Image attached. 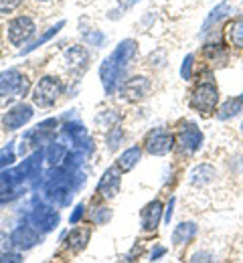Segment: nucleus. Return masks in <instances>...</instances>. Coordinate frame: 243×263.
<instances>
[{
    "label": "nucleus",
    "instance_id": "f257e3e1",
    "mask_svg": "<svg viewBox=\"0 0 243 263\" xmlns=\"http://www.w3.org/2000/svg\"><path fill=\"white\" fill-rule=\"evenodd\" d=\"M136 51H138L136 41L126 39L111 51L107 59H104V63L100 67V79H102L105 96H111L116 89H120L122 77L130 65V61L136 57Z\"/></svg>",
    "mask_w": 243,
    "mask_h": 263
},
{
    "label": "nucleus",
    "instance_id": "f03ea898",
    "mask_svg": "<svg viewBox=\"0 0 243 263\" xmlns=\"http://www.w3.org/2000/svg\"><path fill=\"white\" fill-rule=\"evenodd\" d=\"M217 103H219V89L213 81L199 83L191 96V107L197 109L199 114H205V116L217 109Z\"/></svg>",
    "mask_w": 243,
    "mask_h": 263
},
{
    "label": "nucleus",
    "instance_id": "7ed1b4c3",
    "mask_svg": "<svg viewBox=\"0 0 243 263\" xmlns=\"http://www.w3.org/2000/svg\"><path fill=\"white\" fill-rule=\"evenodd\" d=\"M63 91V83L59 77L47 75L36 83L35 91H33V101L39 107H51Z\"/></svg>",
    "mask_w": 243,
    "mask_h": 263
},
{
    "label": "nucleus",
    "instance_id": "20e7f679",
    "mask_svg": "<svg viewBox=\"0 0 243 263\" xmlns=\"http://www.w3.org/2000/svg\"><path fill=\"white\" fill-rule=\"evenodd\" d=\"M27 89H29V81L21 71L8 69V71L0 73V99L21 98L27 93Z\"/></svg>",
    "mask_w": 243,
    "mask_h": 263
},
{
    "label": "nucleus",
    "instance_id": "39448f33",
    "mask_svg": "<svg viewBox=\"0 0 243 263\" xmlns=\"http://www.w3.org/2000/svg\"><path fill=\"white\" fill-rule=\"evenodd\" d=\"M173 146H174V136L171 132L160 130V128L148 132V136L144 140V148L152 156H164V154H169L173 150Z\"/></svg>",
    "mask_w": 243,
    "mask_h": 263
},
{
    "label": "nucleus",
    "instance_id": "423d86ee",
    "mask_svg": "<svg viewBox=\"0 0 243 263\" xmlns=\"http://www.w3.org/2000/svg\"><path fill=\"white\" fill-rule=\"evenodd\" d=\"M152 91V81L148 77H130L126 81H122L120 85V96L128 101H140V99L148 98V93Z\"/></svg>",
    "mask_w": 243,
    "mask_h": 263
},
{
    "label": "nucleus",
    "instance_id": "0eeeda50",
    "mask_svg": "<svg viewBox=\"0 0 243 263\" xmlns=\"http://www.w3.org/2000/svg\"><path fill=\"white\" fill-rule=\"evenodd\" d=\"M31 225L39 233H49L59 225V213L49 204H36L31 213Z\"/></svg>",
    "mask_w": 243,
    "mask_h": 263
},
{
    "label": "nucleus",
    "instance_id": "6e6552de",
    "mask_svg": "<svg viewBox=\"0 0 243 263\" xmlns=\"http://www.w3.org/2000/svg\"><path fill=\"white\" fill-rule=\"evenodd\" d=\"M35 23L33 18L29 16H18L14 21H10L8 25V41L14 45V47H21L25 45L27 41H31V36L35 34Z\"/></svg>",
    "mask_w": 243,
    "mask_h": 263
},
{
    "label": "nucleus",
    "instance_id": "1a4fd4ad",
    "mask_svg": "<svg viewBox=\"0 0 243 263\" xmlns=\"http://www.w3.org/2000/svg\"><path fill=\"white\" fill-rule=\"evenodd\" d=\"M33 116H35L33 105H29V103H18V105H14L12 109H8V111L4 114L2 124H4L6 130H12V132L21 130L25 124H29V122L33 120Z\"/></svg>",
    "mask_w": 243,
    "mask_h": 263
},
{
    "label": "nucleus",
    "instance_id": "9d476101",
    "mask_svg": "<svg viewBox=\"0 0 243 263\" xmlns=\"http://www.w3.org/2000/svg\"><path fill=\"white\" fill-rule=\"evenodd\" d=\"M178 146H180L182 154H186V156L195 154L203 146V132L195 124H184L178 130Z\"/></svg>",
    "mask_w": 243,
    "mask_h": 263
},
{
    "label": "nucleus",
    "instance_id": "9b49d317",
    "mask_svg": "<svg viewBox=\"0 0 243 263\" xmlns=\"http://www.w3.org/2000/svg\"><path fill=\"white\" fill-rule=\"evenodd\" d=\"M25 178L23 174L18 172V168H12V170H2L0 172V202H6L12 197H16V189L18 184H23Z\"/></svg>",
    "mask_w": 243,
    "mask_h": 263
},
{
    "label": "nucleus",
    "instance_id": "f8f14e48",
    "mask_svg": "<svg viewBox=\"0 0 243 263\" xmlns=\"http://www.w3.org/2000/svg\"><path fill=\"white\" fill-rule=\"evenodd\" d=\"M8 239H10V243L16 249L27 251V249H33L36 243L41 241V235H39V231L33 225H21V227H16V229L10 233Z\"/></svg>",
    "mask_w": 243,
    "mask_h": 263
},
{
    "label": "nucleus",
    "instance_id": "ddd939ff",
    "mask_svg": "<svg viewBox=\"0 0 243 263\" xmlns=\"http://www.w3.org/2000/svg\"><path fill=\"white\" fill-rule=\"evenodd\" d=\"M120 182H122V176L118 172V168H107L102 176V180L98 182V193L104 198H114L120 191Z\"/></svg>",
    "mask_w": 243,
    "mask_h": 263
},
{
    "label": "nucleus",
    "instance_id": "4468645a",
    "mask_svg": "<svg viewBox=\"0 0 243 263\" xmlns=\"http://www.w3.org/2000/svg\"><path fill=\"white\" fill-rule=\"evenodd\" d=\"M233 12V4L229 2V0H223L219 6H215L213 10H211V14L207 16V21H205V25H203V31H201V34L203 36H207L213 29H217L229 14Z\"/></svg>",
    "mask_w": 243,
    "mask_h": 263
},
{
    "label": "nucleus",
    "instance_id": "2eb2a0df",
    "mask_svg": "<svg viewBox=\"0 0 243 263\" xmlns=\"http://www.w3.org/2000/svg\"><path fill=\"white\" fill-rule=\"evenodd\" d=\"M63 59H65V65L69 67L73 73H81V71L87 67V63H89V53H87L85 47L73 45V47H69V49L65 51Z\"/></svg>",
    "mask_w": 243,
    "mask_h": 263
},
{
    "label": "nucleus",
    "instance_id": "dca6fc26",
    "mask_svg": "<svg viewBox=\"0 0 243 263\" xmlns=\"http://www.w3.org/2000/svg\"><path fill=\"white\" fill-rule=\"evenodd\" d=\"M142 229L144 231H154L158 227L160 219H162V202L160 200H152L142 209Z\"/></svg>",
    "mask_w": 243,
    "mask_h": 263
},
{
    "label": "nucleus",
    "instance_id": "f3484780",
    "mask_svg": "<svg viewBox=\"0 0 243 263\" xmlns=\"http://www.w3.org/2000/svg\"><path fill=\"white\" fill-rule=\"evenodd\" d=\"M215 178H217V168H215V166L213 164H199L197 168H193V170H191L189 182H191L193 186L203 189V186L211 184Z\"/></svg>",
    "mask_w": 243,
    "mask_h": 263
},
{
    "label": "nucleus",
    "instance_id": "a211bd4d",
    "mask_svg": "<svg viewBox=\"0 0 243 263\" xmlns=\"http://www.w3.org/2000/svg\"><path fill=\"white\" fill-rule=\"evenodd\" d=\"M55 126H57V120H47V122L39 124L36 128H33L23 140H27V142H31V144H45V142L53 136Z\"/></svg>",
    "mask_w": 243,
    "mask_h": 263
},
{
    "label": "nucleus",
    "instance_id": "6ab92c4d",
    "mask_svg": "<svg viewBox=\"0 0 243 263\" xmlns=\"http://www.w3.org/2000/svg\"><path fill=\"white\" fill-rule=\"evenodd\" d=\"M140 158H142L140 146H132V148H128V150H124V152L120 154V158H118V168H120L122 172H128V170H132L134 166L138 164Z\"/></svg>",
    "mask_w": 243,
    "mask_h": 263
},
{
    "label": "nucleus",
    "instance_id": "aec40b11",
    "mask_svg": "<svg viewBox=\"0 0 243 263\" xmlns=\"http://www.w3.org/2000/svg\"><path fill=\"white\" fill-rule=\"evenodd\" d=\"M43 152H35L33 156H29L23 164L18 166V172L23 174V178L27 180V178H33V176H39V172H41V162H43Z\"/></svg>",
    "mask_w": 243,
    "mask_h": 263
},
{
    "label": "nucleus",
    "instance_id": "412c9836",
    "mask_svg": "<svg viewBox=\"0 0 243 263\" xmlns=\"http://www.w3.org/2000/svg\"><path fill=\"white\" fill-rule=\"evenodd\" d=\"M197 231L199 229H197L195 223H180V225H176V229L173 231V243L174 245H184V243L193 241Z\"/></svg>",
    "mask_w": 243,
    "mask_h": 263
},
{
    "label": "nucleus",
    "instance_id": "4be33fe9",
    "mask_svg": "<svg viewBox=\"0 0 243 263\" xmlns=\"http://www.w3.org/2000/svg\"><path fill=\"white\" fill-rule=\"evenodd\" d=\"M243 109V101L241 98L235 99H227V101H223L221 105H219V109H217V116H219V120H231V118H235V116H239Z\"/></svg>",
    "mask_w": 243,
    "mask_h": 263
},
{
    "label": "nucleus",
    "instance_id": "5701e85b",
    "mask_svg": "<svg viewBox=\"0 0 243 263\" xmlns=\"http://www.w3.org/2000/svg\"><path fill=\"white\" fill-rule=\"evenodd\" d=\"M87 243H89V231L87 229H73L67 237V247L75 253L83 251L87 247Z\"/></svg>",
    "mask_w": 243,
    "mask_h": 263
},
{
    "label": "nucleus",
    "instance_id": "b1692460",
    "mask_svg": "<svg viewBox=\"0 0 243 263\" xmlns=\"http://www.w3.org/2000/svg\"><path fill=\"white\" fill-rule=\"evenodd\" d=\"M67 146L65 144H51L49 148H47V152H45V158L49 160V164H53V166H57V164H61L63 160H65V156H67Z\"/></svg>",
    "mask_w": 243,
    "mask_h": 263
},
{
    "label": "nucleus",
    "instance_id": "393cba45",
    "mask_svg": "<svg viewBox=\"0 0 243 263\" xmlns=\"http://www.w3.org/2000/svg\"><path fill=\"white\" fill-rule=\"evenodd\" d=\"M63 27H65V21H61V23H59V25H55V27H51V29H49L47 33L43 34V36H39V39H36L35 43L31 45V47L23 49V51H21V55H27V53H31V51H35V49H39V47H41V45H45V43H47V41H49L51 36H55V34L59 33V31H61Z\"/></svg>",
    "mask_w": 243,
    "mask_h": 263
},
{
    "label": "nucleus",
    "instance_id": "a878e982",
    "mask_svg": "<svg viewBox=\"0 0 243 263\" xmlns=\"http://www.w3.org/2000/svg\"><path fill=\"white\" fill-rule=\"evenodd\" d=\"M118 116L114 114V111H102L98 118H96V124H98V128H107V130H111V128H116V124H118Z\"/></svg>",
    "mask_w": 243,
    "mask_h": 263
},
{
    "label": "nucleus",
    "instance_id": "bb28decb",
    "mask_svg": "<svg viewBox=\"0 0 243 263\" xmlns=\"http://www.w3.org/2000/svg\"><path fill=\"white\" fill-rule=\"evenodd\" d=\"M229 39H231L233 47L243 49V21H237V23L231 25V29H229Z\"/></svg>",
    "mask_w": 243,
    "mask_h": 263
},
{
    "label": "nucleus",
    "instance_id": "cd10ccee",
    "mask_svg": "<svg viewBox=\"0 0 243 263\" xmlns=\"http://www.w3.org/2000/svg\"><path fill=\"white\" fill-rule=\"evenodd\" d=\"M105 140H107V148H109V150H118V146H120L122 140H124V130H122V128H111V130L107 132Z\"/></svg>",
    "mask_w": 243,
    "mask_h": 263
},
{
    "label": "nucleus",
    "instance_id": "c85d7f7f",
    "mask_svg": "<svg viewBox=\"0 0 243 263\" xmlns=\"http://www.w3.org/2000/svg\"><path fill=\"white\" fill-rule=\"evenodd\" d=\"M83 39L89 47H102L105 43V34L102 31H89V33L83 34Z\"/></svg>",
    "mask_w": 243,
    "mask_h": 263
},
{
    "label": "nucleus",
    "instance_id": "c756f323",
    "mask_svg": "<svg viewBox=\"0 0 243 263\" xmlns=\"http://www.w3.org/2000/svg\"><path fill=\"white\" fill-rule=\"evenodd\" d=\"M14 162V146H12V142L0 152V168H6L8 164H12Z\"/></svg>",
    "mask_w": 243,
    "mask_h": 263
},
{
    "label": "nucleus",
    "instance_id": "7c9ffc66",
    "mask_svg": "<svg viewBox=\"0 0 243 263\" xmlns=\"http://www.w3.org/2000/svg\"><path fill=\"white\" fill-rule=\"evenodd\" d=\"M109 219H111V211H109V209H104V206L98 209V211L91 215V221H94L96 225H105Z\"/></svg>",
    "mask_w": 243,
    "mask_h": 263
},
{
    "label": "nucleus",
    "instance_id": "2f4dec72",
    "mask_svg": "<svg viewBox=\"0 0 243 263\" xmlns=\"http://www.w3.org/2000/svg\"><path fill=\"white\" fill-rule=\"evenodd\" d=\"M193 61H195V57H193V55H186V57H184L182 67H180V77H182V79H191V73H193Z\"/></svg>",
    "mask_w": 243,
    "mask_h": 263
},
{
    "label": "nucleus",
    "instance_id": "473e14b6",
    "mask_svg": "<svg viewBox=\"0 0 243 263\" xmlns=\"http://www.w3.org/2000/svg\"><path fill=\"white\" fill-rule=\"evenodd\" d=\"M18 4H21V0H0V14L12 12V10H14Z\"/></svg>",
    "mask_w": 243,
    "mask_h": 263
},
{
    "label": "nucleus",
    "instance_id": "72a5a7b5",
    "mask_svg": "<svg viewBox=\"0 0 243 263\" xmlns=\"http://www.w3.org/2000/svg\"><path fill=\"white\" fill-rule=\"evenodd\" d=\"M83 213H85V206H83V204H77V206H75V211L71 213V217H69V223H71V225H77V223L81 221Z\"/></svg>",
    "mask_w": 243,
    "mask_h": 263
},
{
    "label": "nucleus",
    "instance_id": "f704fd0d",
    "mask_svg": "<svg viewBox=\"0 0 243 263\" xmlns=\"http://www.w3.org/2000/svg\"><path fill=\"white\" fill-rule=\"evenodd\" d=\"M0 261H23V257L18 253H2Z\"/></svg>",
    "mask_w": 243,
    "mask_h": 263
},
{
    "label": "nucleus",
    "instance_id": "c9c22d12",
    "mask_svg": "<svg viewBox=\"0 0 243 263\" xmlns=\"http://www.w3.org/2000/svg\"><path fill=\"white\" fill-rule=\"evenodd\" d=\"M173 209H174V198L166 204V215H164V221L171 225V219H173Z\"/></svg>",
    "mask_w": 243,
    "mask_h": 263
},
{
    "label": "nucleus",
    "instance_id": "e433bc0d",
    "mask_svg": "<svg viewBox=\"0 0 243 263\" xmlns=\"http://www.w3.org/2000/svg\"><path fill=\"white\" fill-rule=\"evenodd\" d=\"M140 0H118V4L122 6V10H126V8H132L134 4H138Z\"/></svg>",
    "mask_w": 243,
    "mask_h": 263
},
{
    "label": "nucleus",
    "instance_id": "4c0bfd02",
    "mask_svg": "<svg viewBox=\"0 0 243 263\" xmlns=\"http://www.w3.org/2000/svg\"><path fill=\"white\" fill-rule=\"evenodd\" d=\"M164 253H166L164 247H156V249L152 251V257H150V259H152V261H154V259H160V255H164Z\"/></svg>",
    "mask_w": 243,
    "mask_h": 263
},
{
    "label": "nucleus",
    "instance_id": "58836bf2",
    "mask_svg": "<svg viewBox=\"0 0 243 263\" xmlns=\"http://www.w3.org/2000/svg\"><path fill=\"white\" fill-rule=\"evenodd\" d=\"M191 259H193V261H201V259H211V257H209V253H197V255L191 257Z\"/></svg>",
    "mask_w": 243,
    "mask_h": 263
},
{
    "label": "nucleus",
    "instance_id": "ea45409f",
    "mask_svg": "<svg viewBox=\"0 0 243 263\" xmlns=\"http://www.w3.org/2000/svg\"><path fill=\"white\" fill-rule=\"evenodd\" d=\"M239 128H241V132H243V122H241V126H239Z\"/></svg>",
    "mask_w": 243,
    "mask_h": 263
},
{
    "label": "nucleus",
    "instance_id": "a19ab883",
    "mask_svg": "<svg viewBox=\"0 0 243 263\" xmlns=\"http://www.w3.org/2000/svg\"><path fill=\"white\" fill-rule=\"evenodd\" d=\"M241 101H243V93H241Z\"/></svg>",
    "mask_w": 243,
    "mask_h": 263
}]
</instances>
